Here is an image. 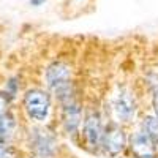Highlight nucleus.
Returning a JSON list of instances; mask_svg holds the SVG:
<instances>
[{
    "label": "nucleus",
    "mask_w": 158,
    "mask_h": 158,
    "mask_svg": "<svg viewBox=\"0 0 158 158\" xmlns=\"http://www.w3.org/2000/svg\"><path fill=\"white\" fill-rule=\"evenodd\" d=\"M46 82L48 87L59 97L62 103L71 100V68L63 62H54L46 70Z\"/></svg>",
    "instance_id": "1"
},
{
    "label": "nucleus",
    "mask_w": 158,
    "mask_h": 158,
    "mask_svg": "<svg viewBox=\"0 0 158 158\" xmlns=\"http://www.w3.org/2000/svg\"><path fill=\"white\" fill-rule=\"evenodd\" d=\"M24 109L35 122H43L51 111V100L44 90L32 89L24 95Z\"/></svg>",
    "instance_id": "2"
},
{
    "label": "nucleus",
    "mask_w": 158,
    "mask_h": 158,
    "mask_svg": "<svg viewBox=\"0 0 158 158\" xmlns=\"http://www.w3.org/2000/svg\"><path fill=\"white\" fill-rule=\"evenodd\" d=\"M112 111L118 122H131L136 112L135 97L127 89H120L118 94H115L112 100Z\"/></svg>",
    "instance_id": "3"
},
{
    "label": "nucleus",
    "mask_w": 158,
    "mask_h": 158,
    "mask_svg": "<svg viewBox=\"0 0 158 158\" xmlns=\"http://www.w3.org/2000/svg\"><path fill=\"white\" fill-rule=\"evenodd\" d=\"M103 127H101V118L97 112H90L85 120H84V138L87 146L92 149H97L101 146L103 141Z\"/></svg>",
    "instance_id": "4"
},
{
    "label": "nucleus",
    "mask_w": 158,
    "mask_h": 158,
    "mask_svg": "<svg viewBox=\"0 0 158 158\" xmlns=\"http://www.w3.org/2000/svg\"><path fill=\"white\" fill-rule=\"evenodd\" d=\"M125 133L120 127L117 125H111L103 135V141H101V146L104 147L109 155H118L123 149H125Z\"/></svg>",
    "instance_id": "5"
},
{
    "label": "nucleus",
    "mask_w": 158,
    "mask_h": 158,
    "mask_svg": "<svg viewBox=\"0 0 158 158\" xmlns=\"http://www.w3.org/2000/svg\"><path fill=\"white\" fill-rule=\"evenodd\" d=\"M153 139L149 136L146 130L136 131L131 136L130 141V147L138 158H155V150H153Z\"/></svg>",
    "instance_id": "6"
},
{
    "label": "nucleus",
    "mask_w": 158,
    "mask_h": 158,
    "mask_svg": "<svg viewBox=\"0 0 158 158\" xmlns=\"http://www.w3.org/2000/svg\"><path fill=\"white\" fill-rule=\"evenodd\" d=\"M82 120V112L81 106L71 98L63 103V125L65 130L68 131V135H76V131L81 125Z\"/></svg>",
    "instance_id": "7"
},
{
    "label": "nucleus",
    "mask_w": 158,
    "mask_h": 158,
    "mask_svg": "<svg viewBox=\"0 0 158 158\" xmlns=\"http://www.w3.org/2000/svg\"><path fill=\"white\" fill-rule=\"evenodd\" d=\"M32 136H33L32 146H33L35 152H36L40 156H49V155L54 153L56 141H54V138H52L46 130L36 128V130H33Z\"/></svg>",
    "instance_id": "8"
},
{
    "label": "nucleus",
    "mask_w": 158,
    "mask_h": 158,
    "mask_svg": "<svg viewBox=\"0 0 158 158\" xmlns=\"http://www.w3.org/2000/svg\"><path fill=\"white\" fill-rule=\"evenodd\" d=\"M16 130V120L11 114H3L0 115V138L2 139H10L15 135Z\"/></svg>",
    "instance_id": "9"
},
{
    "label": "nucleus",
    "mask_w": 158,
    "mask_h": 158,
    "mask_svg": "<svg viewBox=\"0 0 158 158\" xmlns=\"http://www.w3.org/2000/svg\"><path fill=\"white\" fill-rule=\"evenodd\" d=\"M142 127H144V130L149 133V136H150L155 142H158V117H156V115H155V117H146V118H144Z\"/></svg>",
    "instance_id": "10"
},
{
    "label": "nucleus",
    "mask_w": 158,
    "mask_h": 158,
    "mask_svg": "<svg viewBox=\"0 0 158 158\" xmlns=\"http://www.w3.org/2000/svg\"><path fill=\"white\" fill-rule=\"evenodd\" d=\"M0 158H16L13 149L8 146V142L5 139L0 138Z\"/></svg>",
    "instance_id": "11"
},
{
    "label": "nucleus",
    "mask_w": 158,
    "mask_h": 158,
    "mask_svg": "<svg viewBox=\"0 0 158 158\" xmlns=\"http://www.w3.org/2000/svg\"><path fill=\"white\" fill-rule=\"evenodd\" d=\"M152 103H153V111H155V115L158 117V87L155 89V92H153V100H152Z\"/></svg>",
    "instance_id": "12"
},
{
    "label": "nucleus",
    "mask_w": 158,
    "mask_h": 158,
    "mask_svg": "<svg viewBox=\"0 0 158 158\" xmlns=\"http://www.w3.org/2000/svg\"><path fill=\"white\" fill-rule=\"evenodd\" d=\"M5 108H6V100L0 95V115L5 114Z\"/></svg>",
    "instance_id": "13"
},
{
    "label": "nucleus",
    "mask_w": 158,
    "mask_h": 158,
    "mask_svg": "<svg viewBox=\"0 0 158 158\" xmlns=\"http://www.w3.org/2000/svg\"><path fill=\"white\" fill-rule=\"evenodd\" d=\"M46 2V0H30V5L32 6H40V5H43Z\"/></svg>",
    "instance_id": "14"
}]
</instances>
